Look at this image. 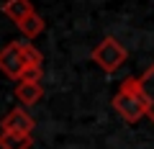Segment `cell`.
Wrapping results in <instances>:
<instances>
[{
  "label": "cell",
  "instance_id": "cell-1",
  "mask_svg": "<svg viewBox=\"0 0 154 149\" xmlns=\"http://www.w3.org/2000/svg\"><path fill=\"white\" fill-rule=\"evenodd\" d=\"M113 108L128 123H136L139 118L149 116V103L139 88V77H126L121 82V90L113 95Z\"/></svg>",
  "mask_w": 154,
  "mask_h": 149
},
{
  "label": "cell",
  "instance_id": "cell-2",
  "mask_svg": "<svg viewBox=\"0 0 154 149\" xmlns=\"http://www.w3.org/2000/svg\"><path fill=\"white\" fill-rule=\"evenodd\" d=\"M126 57H128V51L123 49L121 41L113 39V36H105V39L93 49L90 59H93L95 64H100L105 72H116L118 67L123 64V62H126Z\"/></svg>",
  "mask_w": 154,
  "mask_h": 149
},
{
  "label": "cell",
  "instance_id": "cell-3",
  "mask_svg": "<svg viewBox=\"0 0 154 149\" xmlns=\"http://www.w3.org/2000/svg\"><path fill=\"white\" fill-rule=\"evenodd\" d=\"M23 49H26V41H13L5 49L0 51V70L5 72L11 80H21L23 70H26V57H23Z\"/></svg>",
  "mask_w": 154,
  "mask_h": 149
},
{
  "label": "cell",
  "instance_id": "cell-4",
  "mask_svg": "<svg viewBox=\"0 0 154 149\" xmlns=\"http://www.w3.org/2000/svg\"><path fill=\"white\" fill-rule=\"evenodd\" d=\"M33 126L36 123H33L31 113H26L23 108H11L0 121V131H8V134H31Z\"/></svg>",
  "mask_w": 154,
  "mask_h": 149
},
{
  "label": "cell",
  "instance_id": "cell-5",
  "mask_svg": "<svg viewBox=\"0 0 154 149\" xmlns=\"http://www.w3.org/2000/svg\"><path fill=\"white\" fill-rule=\"evenodd\" d=\"M3 13H5L11 21L21 23L23 18H28L31 13H36V11H33L31 0H5V3H3Z\"/></svg>",
  "mask_w": 154,
  "mask_h": 149
},
{
  "label": "cell",
  "instance_id": "cell-6",
  "mask_svg": "<svg viewBox=\"0 0 154 149\" xmlns=\"http://www.w3.org/2000/svg\"><path fill=\"white\" fill-rule=\"evenodd\" d=\"M41 95H44L41 82H18V88H16V98L21 100L23 105L38 103V100H41Z\"/></svg>",
  "mask_w": 154,
  "mask_h": 149
},
{
  "label": "cell",
  "instance_id": "cell-7",
  "mask_svg": "<svg viewBox=\"0 0 154 149\" xmlns=\"http://www.w3.org/2000/svg\"><path fill=\"white\" fill-rule=\"evenodd\" d=\"M139 88H141L144 98H146V103H149V116L146 118L154 123V64L139 77Z\"/></svg>",
  "mask_w": 154,
  "mask_h": 149
},
{
  "label": "cell",
  "instance_id": "cell-8",
  "mask_svg": "<svg viewBox=\"0 0 154 149\" xmlns=\"http://www.w3.org/2000/svg\"><path fill=\"white\" fill-rule=\"evenodd\" d=\"M31 134H8L0 131V149H31Z\"/></svg>",
  "mask_w": 154,
  "mask_h": 149
},
{
  "label": "cell",
  "instance_id": "cell-9",
  "mask_svg": "<svg viewBox=\"0 0 154 149\" xmlns=\"http://www.w3.org/2000/svg\"><path fill=\"white\" fill-rule=\"evenodd\" d=\"M18 28L23 31V36H28V39H36L38 33L44 31V18L38 16V13H31L28 18H23V21L18 23Z\"/></svg>",
  "mask_w": 154,
  "mask_h": 149
},
{
  "label": "cell",
  "instance_id": "cell-10",
  "mask_svg": "<svg viewBox=\"0 0 154 149\" xmlns=\"http://www.w3.org/2000/svg\"><path fill=\"white\" fill-rule=\"evenodd\" d=\"M23 57H26V64L28 67H41V62H44L41 51H38L33 44H28V41H26V49H23Z\"/></svg>",
  "mask_w": 154,
  "mask_h": 149
},
{
  "label": "cell",
  "instance_id": "cell-11",
  "mask_svg": "<svg viewBox=\"0 0 154 149\" xmlns=\"http://www.w3.org/2000/svg\"><path fill=\"white\" fill-rule=\"evenodd\" d=\"M41 75H44V72H41V67H26L18 82H41Z\"/></svg>",
  "mask_w": 154,
  "mask_h": 149
}]
</instances>
